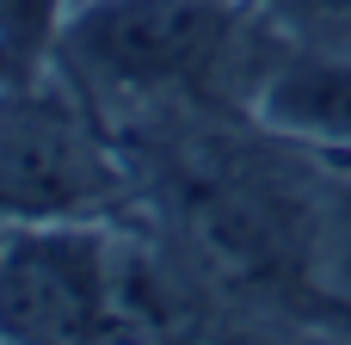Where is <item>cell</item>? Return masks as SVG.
I'll return each mask as SVG.
<instances>
[{
	"mask_svg": "<svg viewBox=\"0 0 351 345\" xmlns=\"http://www.w3.org/2000/svg\"><path fill=\"white\" fill-rule=\"evenodd\" d=\"M228 0H86L68 19V62L111 93H154L210 62Z\"/></svg>",
	"mask_w": 351,
	"mask_h": 345,
	"instance_id": "obj_1",
	"label": "cell"
},
{
	"mask_svg": "<svg viewBox=\"0 0 351 345\" xmlns=\"http://www.w3.org/2000/svg\"><path fill=\"white\" fill-rule=\"evenodd\" d=\"M111 185L80 117L43 93L0 99V198L25 210H68Z\"/></svg>",
	"mask_w": 351,
	"mask_h": 345,
	"instance_id": "obj_2",
	"label": "cell"
},
{
	"mask_svg": "<svg viewBox=\"0 0 351 345\" xmlns=\"http://www.w3.org/2000/svg\"><path fill=\"white\" fill-rule=\"evenodd\" d=\"M105 315L99 259L86 241L43 235L0 259V327L19 345H93Z\"/></svg>",
	"mask_w": 351,
	"mask_h": 345,
	"instance_id": "obj_3",
	"label": "cell"
},
{
	"mask_svg": "<svg viewBox=\"0 0 351 345\" xmlns=\"http://www.w3.org/2000/svg\"><path fill=\"white\" fill-rule=\"evenodd\" d=\"M265 117L290 136L333 142L351 154V62L346 56H296L265 86Z\"/></svg>",
	"mask_w": 351,
	"mask_h": 345,
	"instance_id": "obj_4",
	"label": "cell"
},
{
	"mask_svg": "<svg viewBox=\"0 0 351 345\" xmlns=\"http://www.w3.org/2000/svg\"><path fill=\"white\" fill-rule=\"evenodd\" d=\"M296 6H308L315 19H333V25H351V0H296Z\"/></svg>",
	"mask_w": 351,
	"mask_h": 345,
	"instance_id": "obj_5",
	"label": "cell"
}]
</instances>
